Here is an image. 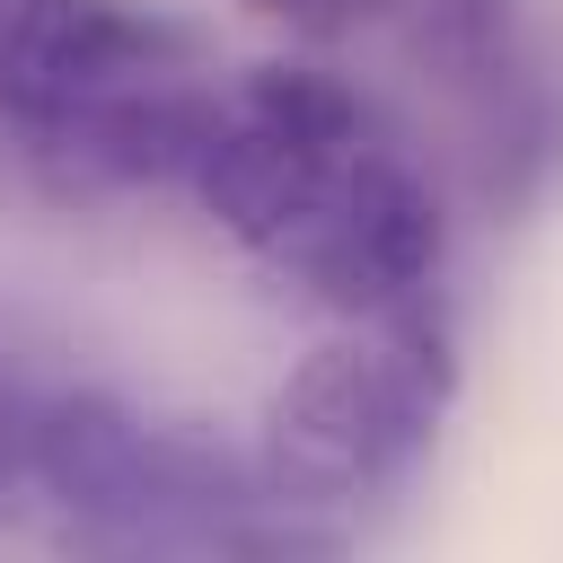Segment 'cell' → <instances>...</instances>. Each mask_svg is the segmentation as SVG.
<instances>
[{
    "label": "cell",
    "mask_w": 563,
    "mask_h": 563,
    "mask_svg": "<svg viewBox=\"0 0 563 563\" xmlns=\"http://www.w3.org/2000/svg\"><path fill=\"white\" fill-rule=\"evenodd\" d=\"M35 484L62 537L88 545H290V510L264 501L255 449H229L202 422L132 413L97 387L44 396Z\"/></svg>",
    "instance_id": "obj_1"
},
{
    "label": "cell",
    "mask_w": 563,
    "mask_h": 563,
    "mask_svg": "<svg viewBox=\"0 0 563 563\" xmlns=\"http://www.w3.org/2000/svg\"><path fill=\"white\" fill-rule=\"evenodd\" d=\"M440 396H449V334L422 325V299L387 308L378 334L308 343L264 396V431H255L264 501L299 519L387 493L413 466Z\"/></svg>",
    "instance_id": "obj_2"
},
{
    "label": "cell",
    "mask_w": 563,
    "mask_h": 563,
    "mask_svg": "<svg viewBox=\"0 0 563 563\" xmlns=\"http://www.w3.org/2000/svg\"><path fill=\"white\" fill-rule=\"evenodd\" d=\"M440 255H449L440 194L378 141V150H352V158L325 167L308 220L290 229V246L273 264L299 273L317 299H334L352 317H387V308L431 290Z\"/></svg>",
    "instance_id": "obj_3"
},
{
    "label": "cell",
    "mask_w": 563,
    "mask_h": 563,
    "mask_svg": "<svg viewBox=\"0 0 563 563\" xmlns=\"http://www.w3.org/2000/svg\"><path fill=\"white\" fill-rule=\"evenodd\" d=\"M185 35L132 0H0V114L18 141L62 132L114 88L167 79Z\"/></svg>",
    "instance_id": "obj_4"
},
{
    "label": "cell",
    "mask_w": 563,
    "mask_h": 563,
    "mask_svg": "<svg viewBox=\"0 0 563 563\" xmlns=\"http://www.w3.org/2000/svg\"><path fill=\"white\" fill-rule=\"evenodd\" d=\"M220 106L176 88V79H141V88H114L97 97L88 114H70L62 132L26 141L62 185H185L202 141H211Z\"/></svg>",
    "instance_id": "obj_5"
},
{
    "label": "cell",
    "mask_w": 563,
    "mask_h": 563,
    "mask_svg": "<svg viewBox=\"0 0 563 563\" xmlns=\"http://www.w3.org/2000/svg\"><path fill=\"white\" fill-rule=\"evenodd\" d=\"M325 167H334L325 150H308V141L255 123L246 106H220V123H211V141H202V158H194L185 185L202 194V211H211L238 246H255V255L273 264V255L290 246V229L308 220Z\"/></svg>",
    "instance_id": "obj_6"
},
{
    "label": "cell",
    "mask_w": 563,
    "mask_h": 563,
    "mask_svg": "<svg viewBox=\"0 0 563 563\" xmlns=\"http://www.w3.org/2000/svg\"><path fill=\"white\" fill-rule=\"evenodd\" d=\"M229 106H246L255 123L325 150V158H352V150H378V114L334 79V70H308V62H264Z\"/></svg>",
    "instance_id": "obj_7"
},
{
    "label": "cell",
    "mask_w": 563,
    "mask_h": 563,
    "mask_svg": "<svg viewBox=\"0 0 563 563\" xmlns=\"http://www.w3.org/2000/svg\"><path fill=\"white\" fill-rule=\"evenodd\" d=\"M35 413H44V396L0 369V528H18V519L44 510V484H35Z\"/></svg>",
    "instance_id": "obj_8"
},
{
    "label": "cell",
    "mask_w": 563,
    "mask_h": 563,
    "mask_svg": "<svg viewBox=\"0 0 563 563\" xmlns=\"http://www.w3.org/2000/svg\"><path fill=\"white\" fill-rule=\"evenodd\" d=\"M255 9L282 18V26H299V35H352V26H369V18H387L405 0H255Z\"/></svg>",
    "instance_id": "obj_9"
}]
</instances>
